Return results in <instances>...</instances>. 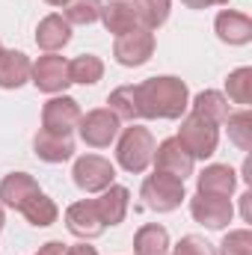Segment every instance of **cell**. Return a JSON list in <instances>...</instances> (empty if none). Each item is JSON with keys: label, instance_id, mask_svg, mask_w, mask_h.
Listing matches in <instances>:
<instances>
[{"label": "cell", "instance_id": "cell-4", "mask_svg": "<svg viewBox=\"0 0 252 255\" xmlns=\"http://www.w3.org/2000/svg\"><path fill=\"white\" fill-rule=\"evenodd\" d=\"M178 139H181V145L190 151L193 160H205V157H211V154L217 151V145H220V125L208 122V119L199 116V113H190V116L181 119Z\"/></svg>", "mask_w": 252, "mask_h": 255}, {"label": "cell", "instance_id": "cell-35", "mask_svg": "<svg viewBox=\"0 0 252 255\" xmlns=\"http://www.w3.org/2000/svg\"><path fill=\"white\" fill-rule=\"evenodd\" d=\"M65 255H98L95 253V247H86V244H77V247H68Z\"/></svg>", "mask_w": 252, "mask_h": 255}, {"label": "cell", "instance_id": "cell-33", "mask_svg": "<svg viewBox=\"0 0 252 255\" xmlns=\"http://www.w3.org/2000/svg\"><path fill=\"white\" fill-rule=\"evenodd\" d=\"M187 9H208V6H226L229 0H181Z\"/></svg>", "mask_w": 252, "mask_h": 255}, {"label": "cell", "instance_id": "cell-17", "mask_svg": "<svg viewBox=\"0 0 252 255\" xmlns=\"http://www.w3.org/2000/svg\"><path fill=\"white\" fill-rule=\"evenodd\" d=\"M68 42H71V24L65 21L63 15H48V18L39 21V27H36V45L45 54H57Z\"/></svg>", "mask_w": 252, "mask_h": 255}, {"label": "cell", "instance_id": "cell-28", "mask_svg": "<svg viewBox=\"0 0 252 255\" xmlns=\"http://www.w3.org/2000/svg\"><path fill=\"white\" fill-rule=\"evenodd\" d=\"M101 0H65L63 18L68 24H95L101 18Z\"/></svg>", "mask_w": 252, "mask_h": 255}, {"label": "cell", "instance_id": "cell-13", "mask_svg": "<svg viewBox=\"0 0 252 255\" xmlns=\"http://www.w3.org/2000/svg\"><path fill=\"white\" fill-rule=\"evenodd\" d=\"M36 193H42V190H39V184H36L33 175H27V172H9L0 181V205L21 211Z\"/></svg>", "mask_w": 252, "mask_h": 255}, {"label": "cell", "instance_id": "cell-2", "mask_svg": "<svg viewBox=\"0 0 252 255\" xmlns=\"http://www.w3.org/2000/svg\"><path fill=\"white\" fill-rule=\"evenodd\" d=\"M154 136H151V130L142 125H130L122 130V136H119V142H116V160H119V166L125 169V172H133V175H139V172H145L148 166H151V160H154Z\"/></svg>", "mask_w": 252, "mask_h": 255}, {"label": "cell", "instance_id": "cell-21", "mask_svg": "<svg viewBox=\"0 0 252 255\" xmlns=\"http://www.w3.org/2000/svg\"><path fill=\"white\" fill-rule=\"evenodd\" d=\"M166 250H169V232L157 223H148L133 235V255H166Z\"/></svg>", "mask_w": 252, "mask_h": 255}, {"label": "cell", "instance_id": "cell-8", "mask_svg": "<svg viewBox=\"0 0 252 255\" xmlns=\"http://www.w3.org/2000/svg\"><path fill=\"white\" fill-rule=\"evenodd\" d=\"M190 214L196 223H202L205 229H226L235 217L232 199L229 196H211V193H196L190 199Z\"/></svg>", "mask_w": 252, "mask_h": 255}, {"label": "cell", "instance_id": "cell-15", "mask_svg": "<svg viewBox=\"0 0 252 255\" xmlns=\"http://www.w3.org/2000/svg\"><path fill=\"white\" fill-rule=\"evenodd\" d=\"M214 30L226 45H247L252 39V18L235 9H223L214 21Z\"/></svg>", "mask_w": 252, "mask_h": 255}, {"label": "cell", "instance_id": "cell-18", "mask_svg": "<svg viewBox=\"0 0 252 255\" xmlns=\"http://www.w3.org/2000/svg\"><path fill=\"white\" fill-rule=\"evenodd\" d=\"M101 21H104L107 33H113V36H125V33L139 27L133 0H110V3H104L101 6Z\"/></svg>", "mask_w": 252, "mask_h": 255}, {"label": "cell", "instance_id": "cell-25", "mask_svg": "<svg viewBox=\"0 0 252 255\" xmlns=\"http://www.w3.org/2000/svg\"><path fill=\"white\" fill-rule=\"evenodd\" d=\"M169 6H172V0H133L136 18H139V27H145V30H157L160 24H166V18H169Z\"/></svg>", "mask_w": 252, "mask_h": 255}, {"label": "cell", "instance_id": "cell-27", "mask_svg": "<svg viewBox=\"0 0 252 255\" xmlns=\"http://www.w3.org/2000/svg\"><path fill=\"white\" fill-rule=\"evenodd\" d=\"M223 125H229V139H232L241 151H252V113L250 110L229 113V119H226Z\"/></svg>", "mask_w": 252, "mask_h": 255}, {"label": "cell", "instance_id": "cell-23", "mask_svg": "<svg viewBox=\"0 0 252 255\" xmlns=\"http://www.w3.org/2000/svg\"><path fill=\"white\" fill-rule=\"evenodd\" d=\"M21 214L27 217V223L30 226H39V229H45V226H51V223H57V217H60V208L54 205V199H48L45 193H36L24 208H21Z\"/></svg>", "mask_w": 252, "mask_h": 255}, {"label": "cell", "instance_id": "cell-7", "mask_svg": "<svg viewBox=\"0 0 252 255\" xmlns=\"http://www.w3.org/2000/svg\"><path fill=\"white\" fill-rule=\"evenodd\" d=\"M154 54V33L145 30V27H136L125 36H116V45H113V57L119 65L127 68H136V65H145Z\"/></svg>", "mask_w": 252, "mask_h": 255}, {"label": "cell", "instance_id": "cell-32", "mask_svg": "<svg viewBox=\"0 0 252 255\" xmlns=\"http://www.w3.org/2000/svg\"><path fill=\"white\" fill-rule=\"evenodd\" d=\"M65 250H68V247L60 244V241H48L45 247H39V253L36 255H65Z\"/></svg>", "mask_w": 252, "mask_h": 255}, {"label": "cell", "instance_id": "cell-24", "mask_svg": "<svg viewBox=\"0 0 252 255\" xmlns=\"http://www.w3.org/2000/svg\"><path fill=\"white\" fill-rule=\"evenodd\" d=\"M68 77L71 83H83V86H92L104 77V63L95 57V54H80L68 63Z\"/></svg>", "mask_w": 252, "mask_h": 255}, {"label": "cell", "instance_id": "cell-20", "mask_svg": "<svg viewBox=\"0 0 252 255\" xmlns=\"http://www.w3.org/2000/svg\"><path fill=\"white\" fill-rule=\"evenodd\" d=\"M30 57L21 51H0V89H18L30 80Z\"/></svg>", "mask_w": 252, "mask_h": 255}, {"label": "cell", "instance_id": "cell-34", "mask_svg": "<svg viewBox=\"0 0 252 255\" xmlns=\"http://www.w3.org/2000/svg\"><path fill=\"white\" fill-rule=\"evenodd\" d=\"M241 211H244V220L250 223L252 220V193H244L241 196Z\"/></svg>", "mask_w": 252, "mask_h": 255}, {"label": "cell", "instance_id": "cell-16", "mask_svg": "<svg viewBox=\"0 0 252 255\" xmlns=\"http://www.w3.org/2000/svg\"><path fill=\"white\" fill-rule=\"evenodd\" d=\"M238 187V172L226 163H211L196 175V193H211V196H232Z\"/></svg>", "mask_w": 252, "mask_h": 255}, {"label": "cell", "instance_id": "cell-26", "mask_svg": "<svg viewBox=\"0 0 252 255\" xmlns=\"http://www.w3.org/2000/svg\"><path fill=\"white\" fill-rule=\"evenodd\" d=\"M107 104H110L107 110H113L119 122H136V119H139V110H136V89H133V86H119V89H113L110 98H107Z\"/></svg>", "mask_w": 252, "mask_h": 255}, {"label": "cell", "instance_id": "cell-11", "mask_svg": "<svg viewBox=\"0 0 252 255\" xmlns=\"http://www.w3.org/2000/svg\"><path fill=\"white\" fill-rule=\"evenodd\" d=\"M154 169H160V172H169V175H175V178H187L193 175V157H190V151L181 145V139L178 136H169V139H163L157 148H154Z\"/></svg>", "mask_w": 252, "mask_h": 255}, {"label": "cell", "instance_id": "cell-29", "mask_svg": "<svg viewBox=\"0 0 252 255\" xmlns=\"http://www.w3.org/2000/svg\"><path fill=\"white\" fill-rule=\"evenodd\" d=\"M226 92L235 104H250L252 101V68L244 65V68H235L226 80Z\"/></svg>", "mask_w": 252, "mask_h": 255}, {"label": "cell", "instance_id": "cell-9", "mask_svg": "<svg viewBox=\"0 0 252 255\" xmlns=\"http://www.w3.org/2000/svg\"><path fill=\"white\" fill-rule=\"evenodd\" d=\"M30 80H33L36 89H42L48 95H60L65 86L71 83V77H68V60L57 57V54L39 57L33 63V68H30Z\"/></svg>", "mask_w": 252, "mask_h": 255}, {"label": "cell", "instance_id": "cell-10", "mask_svg": "<svg viewBox=\"0 0 252 255\" xmlns=\"http://www.w3.org/2000/svg\"><path fill=\"white\" fill-rule=\"evenodd\" d=\"M80 104L68 95H54L45 110H42V128L51 130V133H63V136H71V130H77V122H80Z\"/></svg>", "mask_w": 252, "mask_h": 255}, {"label": "cell", "instance_id": "cell-19", "mask_svg": "<svg viewBox=\"0 0 252 255\" xmlns=\"http://www.w3.org/2000/svg\"><path fill=\"white\" fill-rule=\"evenodd\" d=\"M33 148H36V157L45 160V163H63L74 154V139L63 136V133H51V130H39L36 139H33Z\"/></svg>", "mask_w": 252, "mask_h": 255}, {"label": "cell", "instance_id": "cell-30", "mask_svg": "<svg viewBox=\"0 0 252 255\" xmlns=\"http://www.w3.org/2000/svg\"><path fill=\"white\" fill-rule=\"evenodd\" d=\"M220 255H252V232L250 229H235L223 238Z\"/></svg>", "mask_w": 252, "mask_h": 255}, {"label": "cell", "instance_id": "cell-37", "mask_svg": "<svg viewBox=\"0 0 252 255\" xmlns=\"http://www.w3.org/2000/svg\"><path fill=\"white\" fill-rule=\"evenodd\" d=\"M45 3H51V6H63L65 0H45Z\"/></svg>", "mask_w": 252, "mask_h": 255}, {"label": "cell", "instance_id": "cell-6", "mask_svg": "<svg viewBox=\"0 0 252 255\" xmlns=\"http://www.w3.org/2000/svg\"><path fill=\"white\" fill-rule=\"evenodd\" d=\"M77 133L86 145L92 148H107L116 136H119V119L113 110L107 107H98V110H89L86 116H80L77 122Z\"/></svg>", "mask_w": 252, "mask_h": 255}, {"label": "cell", "instance_id": "cell-5", "mask_svg": "<svg viewBox=\"0 0 252 255\" xmlns=\"http://www.w3.org/2000/svg\"><path fill=\"white\" fill-rule=\"evenodd\" d=\"M71 178L83 193H101L116 181V166L101 154H83L74 160Z\"/></svg>", "mask_w": 252, "mask_h": 255}, {"label": "cell", "instance_id": "cell-3", "mask_svg": "<svg viewBox=\"0 0 252 255\" xmlns=\"http://www.w3.org/2000/svg\"><path fill=\"white\" fill-rule=\"evenodd\" d=\"M139 199H142V205H145L148 211L169 214V211H175V208L187 199V193H184V181H181V178L154 169V175H148V178L142 181Z\"/></svg>", "mask_w": 252, "mask_h": 255}, {"label": "cell", "instance_id": "cell-38", "mask_svg": "<svg viewBox=\"0 0 252 255\" xmlns=\"http://www.w3.org/2000/svg\"><path fill=\"white\" fill-rule=\"evenodd\" d=\"M0 51H3V45H0Z\"/></svg>", "mask_w": 252, "mask_h": 255}, {"label": "cell", "instance_id": "cell-14", "mask_svg": "<svg viewBox=\"0 0 252 255\" xmlns=\"http://www.w3.org/2000/svg\"><path fill=\"white\" fill-rule=\"evenodd\" d=\"M92 202H95V211H98V217H101L104 226H119L127 214V205H130V190L122 187V184H110L107 190H101V196L92 199Z\"/></svg>", "mask_w": 252, "mask_h": 255}, {"label": "cell", "instance_id": "cell-1", "mask_svg": "<svg viewBox=\"0 0 252 255\" xmlns=\"http://www.w3.org/2000/svg\"><path fill=\"white\" fill-rule=\"evenodd\" d=\"M136 89V110L139 119H181L190 107L187 83L172 74L148 77L133 86Z\"/></svg>", "mask_w": 252, "mask_h": 255}, {"label": "cell", "instance_id": "cell-31", "mask_svg": "<svg viewBox=\"0 0 252 255\" xmlns=\"http://www.w3.org/2000/svg\"><path fill=\"white\" fill-rule=\"evenodd\" d=\"M172 255H217V253H214V247H211L205 238H199V235H187V238H181V241L175 244Z\"/></svg>", "mask_w": 252, "mask_h": 255}, {"label": "cell", "instance_id": "cell-12", "mask_svg": "<svg viewBox=\"0 0 252 255\" xmlns=\"http://www.w3.org/2000/svg\"><path fill=\"white\" fill-rule=\"evenodd\" d=\"M65 226H68V232H71L74 238H83V241H92V238L104 235V229H107V226L101 223V217H98L92 199H83V202L68 205V211H65Z\"/></svg>", "mask_w": 252, "mask_h": 255}, {"label": "cell", "instance_id": "cell-36", "mask_svg": "<svg viewBox=\"0 0 252 255\" xmlns=\"http://www.w3.org/2000/svg\"><path fill=\"white\" fill-rule=\"evenodd\" d=\"M3 223H6V214H3V205H0V229H3Z\"/></svg>", "mask_w": 252, "mask_h": 255}, {"label": "cell", "instance_id": "cell-22", "mask_svg": "<svg viewBox=\"0 0 252 255\" xmlns=\"http://www.w3.org/2000/svg\"><path fill=\"white\" fill-rule=\"evenodd\" d=\"M193 113H199V116H205L208 122H214V125H223L226 119H229V98L223 95V92H217V89H205V92H199L196 98H193Z\"/></svg>", "mask_w": 252, "mask_h": 255}]
</instances>
